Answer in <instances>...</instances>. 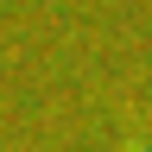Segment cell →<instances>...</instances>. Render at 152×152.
I'll use <instances>...</instances> for the list:
<instances>
[{
  "label": "cell",
  "mask_w": 152,
  "mask_h": 152,
  "mask_svg": "<svg viewBox=\"0 0 152 152\" xmlns=\"http://www.w3.org/2000/svg\"><path fill=\"white\" fill-rule=\"evenodd\" d=\"M133 152H152V140H133Z\"/></svg>",
  "instance_id": "obj_1"
}]
</instances>
